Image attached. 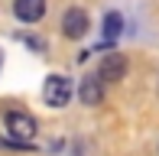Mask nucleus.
<instances>
[{
  "mask_svg": "<svg viewBox=\"0 0 159 156\" xmlns=\"http://www.w3.org/2000/svg\"><path fill=\"white\" fill-rule=\"evenodd\" d=\"M0 65H3V55H0Z\"/></svg>",
  "mask_w": 159,
  "mask_h": 156,
  "instance_id": "nucleus-8",
  "label": "nucleus"
},
{
  "mask_svg": "<svg viewBox=\"0 0 159 156\" xmlns=\"http://www.w3.org/2000/svg\"><path fill=\"white\" fill-rule=\"evenodd\" d=\"M98 75L104 78V81H120V78L127 75V59H124L120 52H107L104 59H101Z\"/></svg>",
  "mask_w": 159,
  "mask_h": 156,
  "instance_id": "nucleus-4",
  "label": "nucleus"
},
{
  "mask_svg": "<svg viewBox=\"0 0 159 156\" xmlns=\"http://www.w3.org/2000/svg\"><path fill=\"white\" fill-rule=\"evenodd\" d=\"M78 98H81V104H101V98H104V78L88 75L81 81V88H78Z\"/></svg>",
  "mask_w": 159,
  "mask_h": 156,
  "instance_id": "nucleus-5",
  "label": "nucleus"
},
{
  "mask_svg": "<svg viewBox=\"0 0 159 156\" xmlns=\"http://www.w3.org/2000/svg\"><path fill=\"white\" fill-rule=\"evenodd\" d=\"M13 13H16L23 23H36L46 13V0H16L13 3Z\"/></svg>",
  "mask_w": 159,
  "mask_h": 156,
  "instance_id": "nucleus-6",
  "label": "nucleus"
},
{
  "mask_svg": "<svg viewBox=\"0 0 159 156\" xmlns=\"http://www.w3.org/2000/svg\"><path fill=\"white\" fill-rule=\"evenodd\" d=\"M42 98H46L49 108H65L71 101V81L65 75H49L46 88H42Z\"/></svg>",
  "mask_w": 159,
  "mask_h": 156,
  "instance_id": "nucleus-1",
  "label": "nucleus"
},
{
  "mask_svg": "<svg viewBox=\"0 0 159 156\" xmlns=\"http://www.w3.org/2000/svg\"><path fill=\"white\" fill-rule=\"evenodd\" d=\"M120 30H124V16H120V13H107V16H104V36L107 39H117Z\"/></svg>",
  "mask_w": 159,
  "mask_h": 156,
  "instance_id": "nucleus-7",
  "label": "nucleus"
},
{
  "mask_svg": "<svg viewBox=\"0 0 159 156\" xmlns=\"http://www.w3.org/2000/svg\"><path fill=\"white\" fill-rule=\"evenodd\" d=\"M7 130H10L16 140L30 143V140L36 137V120H33V114H23V111H10V114H7Z\"/></svg>",
  "mask_w": 159,
  "mask_h": 156,
  "instance_id": "nucleus-2",
  "label": "nucleus"
},
{
  "mask_svg": "<svg viewBox=\"0 0 159 156\" xmlns=\"http://www.w3.org/2000/svg\"><path fill=\"white\" fill-rule=\"evenodd\" d=\"M88 30H91V23H88V13H84V10H78V7H75V10H65V16H62V33H65L68 39H81Z\"/></svg>",
  "mask_w": 159,
  "mask_h": 156,
  "instance_id": "nucleus-3",
  "label": "nucleus"
}]
</instances>
